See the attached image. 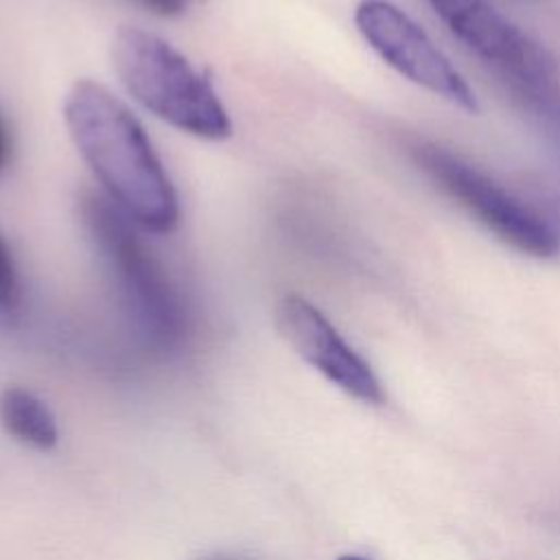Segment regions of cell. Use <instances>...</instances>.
I'll list each match as a JSON object with an SVG mask.
<instances>
[{"label":"cell","instance_id":"1","mask_svg":"<svg viewBox=\"0 0 560 560\" xmlns=\"http://www.w3.org/2000/svg\"><path fill=\"white\" fill-rule=\"evenodd\" d=\"M63 122L105 197L138 228L168 234L179 223L175 186L144 127L94 79H77L63 96Z\"/></svg>","mask_w":560,"mask_h":560},{"label":"cell","instance_id":"2","mask_svg":"<svg viewBox=\"0 0 560 560\" xmlns=\"http://www.w3.org/2000/svg\"><path fill=\"white\" fill-rule=\"evenodd\" d=\"M109 59L127 94L155 118L203 140L232 133L212 81L160 35L122 24L112 35Z\"/></svg>","mask_w":560,"mask_h":560},{"label":"cell","instance_id":"3","mask_svg":"<svg viewBox=\"0 0 560 560\" xmlns=\"http://www.w3.org/2000/svg\"><path fill=\"white\" fill-rule=\"evenodd\" d=\"M81 221L118 282L125 304L142 335L158 348H175L186 335V315L166 271L129 221L107 197L85 192Z\"/></svg>","mask_w":560,"mask_h":560},{"label":"cell","instance_id":"4","mask_svg":"<svg viewBox=\"0 0 560 560\" xmlns=\"http://www.w3.org/2000/svg\"><path fill=\"white\" fill-rule=\"evenodd\" d=\"M413 158L433 182L508 245L538 258L558 252L556 232L536 212L462 158L435 144H418Z\"/></svg>","mask_w":560,"mask_h":560},{"label":"cell","instance_id":"5","mask_svg":"<svg viewBox=\"0 0 560 560\" xmlns=\"http://www.w3.org/2000/svg\"><path fill=\"white\" fill-rule=\"evenodd\" d=\"M354 24L372 50L396 72L466 112L479 109L464 77L402 9L389 0H361L354 9Z\"/></svg>","mask_w":560,"mask_h":560},{"label":"cell","instance_id":"6","mask_svg":"<svg viewBox=\"0 0 560 560\" xmlns=\"http://www.w3.org/2000/svg\"><path fill=\"white\" fill-rule=\"evenodd\" d=\"M273 317L289 346L319 374L363 402L378 405L383 400L372 368L315 304L298 293H287L278 300Z\"/></svg>","mask_w":560,"mask_h":560},{"label":"cell","instance_id":"7","mask_svg":"<svg viewBox=\"0 0 560 560\" xmlns=\"http://www.w3.org/2000/svg\"><path fill=\"white\" fill-rule=\"evenodd\" d=\"M0 424L18 442L39 451L57 444L59 431L55 416L33 392L9 387L0 394Z\"/></svg>","mask_w":560,"mask_h":560},{"label":"cell","instance_id":"8","mask_svg":"<svg viewBox=\"0 0 560 560\" xmlns=\"http://www.w3.org/2000/svg\"><path fill=\"white\" fill-rule=\"evenodd\" d=\"M510 90L523 103V107L538 120L545 133L560 147V85L558 72L538 74L518 83Z\"/></svg>","mask_w":560,"mask_h":560},{"label":"cell","instance_id":"9","mask_svg":"<svg viewBox=\"0 0 560 560\" xmlns=\"http://www.w3.org/2000/svg\"><path fill=\"white\" fill-rule=\"evenodd\" d=\"M22 289L11 249L0 234V315H13L20 308Z\"/></svg>","mask_w":560,"mask_h":560},{"label":"cell","instance_id":"10","mask_svg":"<svg viewBox=\"0 0 560 560\" xmlns=\"http://www.w3.org/2000/svg\"><path fill=\"white\" fill-rule=\"evenodd\" d=\"M149 11L162 18H177L188 11L192 0H140Z\"/></svg>","mask_w":560,"mask_h":560},{"label":"cell","instance_id":"11","mask_svg":"<svg viewBox=\"0 0 560 560\" xmlns=\"http://www.w3.org/2000/svg\"><path fill=\"white\" fill-rule=\"evenodd\" d=\"M11 153H13L11 131H9V125H7L4 116L0 114V173L9 166V162H11Z\"/></svg>","mask_w":560,"mask_h":560},{"label":"cell","instance_id":"12","mask_svg":"<svg viewBox=\"0 0 560 560\" xmlns=\"http://www.w3.org/2000/svg\"><path fill=\"white\" fill-rule=\"evenodd\" d=\"M339 560H368V558H361V556H341Z\"/></svg>","mask_w":560,"mask_h":560},{"label":"cell","instance_id":"13","mask_svg":"<svg viewBox=\"0 0 560 560\" xmlns=\"http://www.w3.org/2000/svg\"><path fill=\"white\" fill-rule=\"evenodd\" d=\"M208 560H225V558H208Z\"/></svg>","mask_w":560,"mask_h":560}]
</instances>
